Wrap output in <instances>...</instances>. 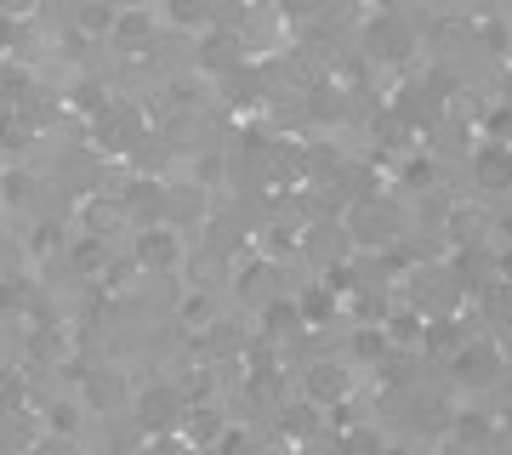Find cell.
Returning <instances> with one entry per match:
<instances>
[{"label": "cell", "mask_w": 512, "mask_h": 455, "mask_svg": "<svg viewBox=\"0 0 512 455\" xmlns=\"http://www.w3.org/2000/svg\"><path fill=\"white\" fill-rule=\"evenodd\" d=\"M308 399L313 404H342L348 399V370H342V364H313L308 370Z\"/></svg>", "instance_id": "cell-7"}, {"label": "cell", "mask_w": 512, "mask_h": 455, "mask_svg": "<svg viewBox=\"0 0 512 455\" xmlns=\"http://www.w3.org/2000/svg\"><path fill=\"white\" fill-rule=\"evenodd\" d=\"M325 285H330L336 296H348L353 285H359V279H353V268H348V262H336V268H325Z\"/></svg>", "instance_id": "cell-28"}, {"label": "cell", "mask_w": 512, "mask_h": 455, "mask_svg": "<svg viewBox=\"0 0 512 455\" xmlns=\"http://www.w3.org/2000/svg\"><path fill=\"white\" fill-rule=\"evenodd\" d=\"M18 302H23L18 285H0V308H18Z\"/></svg>", "instance_id": "cell-39"}, {"label": "cell", "mask_w": 512, "mask_h": 455, "mask_svg": "<svg viewBox=\"0 0 512 455\" xmlns=\"http://www.w3.org/2000/svg\"><path fill=\"white\" fill-rule=\"evenodd\" d=\"M46 427H52L57 438H69L74 427H80V410H74V404H57V410H46Z\"/></svg>", "instance_id": "cell-24"}, {"label": "cell", "mask_w": 512, "mask_h": 455, "mask_svg": "<svg viewBox=\"0 0 512 455\" xmlns=\"http://www.w3.org/2000/svg\"><path fill=\"white\" fill-rule=\"evenodd\" d=\"M171 421H177V393H148L143 399V427L148 433H165V427H171Z\"/></svg>", "instance_id": "cell-13"}, {"label": "cell", "mask_w": 512, "mask_h": 455, "mask_svg": "<svg viewBox=\"0 0 512 455\" xmlns=\"http://www.w3.org/2000/svg\"><path fill=\"white\" fill-rule=\"evenodd\" d=\"M456 438H473L478 444V438H490V421L478 416V410H467V416H456Z\"/></svg>", "instance_id": "cell-27"}, {"label": "cell", "mask_w": 512, "mask_h": 455, "mask_svg": "<svg viewBox=\"0 0 512 455\" xmlns=\"http://www.w3.org/2000/svg\"><path fill=\"white\" fill-rule=\"evenodd\" d=\"M456 342H461V330L450 325V319H433L427 336H421V347H433V353H439V347H456Z\"/></svg>", "instance_id": "cell-21"}, {"label": "cell", "mask_w": 512, "mask_h": 455, "mask_svg": "<svg viewBox=\"0 0 512 455\" xmlns=\"http://www.w3.org/2000/svg\"><path fill=\"white\" fill-rule=\"evenodd\" d=\"M18 46V23H12V12H0V52H12Z\"/></svg>", "instance_id": "cell-32"}, {"label": "cell", "mask_w": 512, "mask_h": 455, "mask_svg": "<svg viewBox=\"0 0 512 455\" xmlns=\"http://www.w3.org/2000/svg\"><path fill=\"white\" fill-rule=\"evenodd\" d=\"M399 114L416 126V120H433V97H421V86H404V97H399Z\"/></svg>", "instance_id": "cell-18"}, {"label": "cell", "mask_w": 512, "mask_h": 455, "mask_svg": "<svg viewBox=\"0 0 512 455\" xmlns=\"http://www.w3.org/2000/svg\"><path fill=\"white\" fill-rule=\"evenodd\" d=\"M507 131H512V109H495L490 114V137H501V143H507Z\"/></svg>", "instance_id": "cell-34"}, {"label": "cell", "mask_w": 512, "mask_h": 455, "mask_svg": "<svg viewBox=\"0 0 512 455\" xmlns=\"http://www.w3.org/2000/svg\"><path fill=\"white\" fill-rule=\"evenodd\" d=\"M393 211H387V205H353V239H359V245H393V234H399V228H393Z\"/></svg>", "instance_id": "cell-4"}, {"label": "cell", "mask_w": 512, "mask_h": 455, "mask_svg": "<svg viewBox=\"0 0 512 455\" xmlns=\"http://www.w3.org/2000/svg\"><path fill=\"white\" fill-rule=\"evenodd\" d=\"M148 35H154V18H148L143 6L120 12V23H114V46H120V52H143Z\"/></svg>", "instance_id": "cell-9"}, {"label": "cell", "mask_w": 512, "mask_h": 455, "mask_svg": "<svg viewBox=\"0 0 512 455\" xmlns=\"http://www.w3.org/2000/svg\"><path fill=\"white\" fill-rule=\"evenodd\" d=\"M222 86H228V97H234V103H245V109H251V103H262V80H256L245 63H239L234 74H222Z\"/></svg>", "instance_id": "cell-17"}, {"label": "cell", "mask_w": 512, "mask_h": 455, "mask_svg": "<svg viewBox=\"0 0 512 455\" xmlns=\"http://www.w3.org/2000/svg\"><path fill=\"white\" fill-rule=\"evenodd\" d=\"M114 23H120V12L109 0H80V29L86 35H114Z\"/></svg>", "instance_id": "cell-15"}, {"label": "cell", "mask_w": 512, "mask_h": 455, "mask_svg": "<svg viewBox=\"0 0 512 455\" xmlns=\"http://www.w3.org/2000/svg\"><path fill=\"white\" fill-rule=\"evenodd\" d=\"M239 63H245V52H239V35H228V29H211V35L200 40V69H205V74H234Z\"/></svg>", "instance_id": "cell-3"}, {"label": "cell", "mask_w": 512, "mask_h": 455, "mask_svg": "<svg viewBox=\"0 0 512 455\" xmlns=\"http://www.w3.org/2000/svg\"><path fill=\"white\" fill-rule=\"evenodd\" d=\"M222 433H228V427H222L217 410H194V416L183 421V438H188V444H217Z\"/></svg>", "instance_id": "cell-16"}, {"label": "cell", "mask_w": 512, "mask_h": 455, "mask_svg": "<svg viewBox=\"0 0 512 455\" xmlns=\"http://www.w3.org/2000/svg\"><path fill=\"white\" fill-rule=\"evenodd\" d=\"M387 347H393V336H387V325H365V330H353L348 353H353L359 364H376V359H387Z\"/></svg>", "instance_id": "cell-11"}, {"label": "cell", "mask_w": 512, "mask_h": 455, "mask_svg": "<svg viewBox=\"0 0 512 455\" xmlns=\"http://www.w3.org/2000/svg\"><path fill=\"white\" fill-rule=\"evenodd\" d=\"M387 336H393V347H421V336H427V313L421 308H399L393 319H382Z\"/></svg>", "instance_id": "cell-10"}, {"label": "cell", "mask_w": 512, "mask_h": 455, "mask_svg": "<svg viewBox=\"0 0 512 455\" xmlns=\"http://www.w3.org/2000/svg\"><path fill=\"white\" fill-rule=\"evenodd\" d=\"M126 205L137 211V217H160V188H154V182H137V188L126 194Z\"/></svg>", "instance_id": "cell-19"}, {"label": "cell", "mask_w": 512, "mask_h": 455, "mask_svg": "<svg viewBox=\"0 0 512 455\" xmlns=\"http://www.w3.org/2000/svg\"><path fill=\"white\" fill-rule=\"evenodd\" d=\"M86 393H92V404L114 410V404H126V376L120 370H97L92 382H86Z\"/></svg>", "instance_id": "cell-12"}, {"label": "cell", "mask_w": 512, "mask_h": 455, "mask_svg": "<svg viewBox=\"0 0 512 455\" xmlns=\"http://www.w3.org/2000/svg\"><path fill=\"white\" fill-rule=\"evenodd\" d=\"M177 256H183V245H177L171 228H160V222L143 228V239H137V262H143V268H171Z\"/></svg>", "instance_id": "cell-6"}, {"label": "cell", "mask_w": 512, "mask_h": 455, "mask_svg": "<svg viewBox=\"0 0 512 455\" xmlns=\"http://www.w3.org/2000/svg\"><path fill=\"white\" fill-rule=\"evenodd\" d=\"M410 40L416 35H410V23L404 18H376L370 23V52L376 57H404L410 52Z\"/></svg>", "instance_id": "cell-8"}, {"label": "cell", "mask_w": 512, "mask_h": 455, "mask_svg": "<svg viewBox=\"0 0 512 455\" xmlns=\"http://www.w3.org/2000/svg\"><path fill=\"white\" fill-rule=\"evenodd\" d=\"M279 12H285V18H308L313 0H279Z\"/></svg>", "instance_id": "cell-36"}, {"label": "cell", "mask_w": 512, "mask_h": 455, "mask_svg": "<svg viewBox=\"0 0 512 455\" xmlns=\"http://www.w3.org/2000/svg\"><path fill=\"white\" fill-rule=\"evenodd\" d=\"M171 18H177V23H200L205 18V0H171Z\"/></svg>", "instance_id": "cell-29"}, {"label": "cell", "mask_w": 512, "mask_h": 455, "mask_svg": "<svg viewBox=\"0 0 512 455\" xmlns=\"http://www.w3.org/2000/svg\"><path fill=\"white\" fill-rule=\"evenodd\" d=\"M0 137H6L12 148H23V143H29V126H23V120H6V126H0Z\"/></svg>", "instance_id": "cell-33"}, {"label": "cell", "mask_w": 512, "mask_h": 455, "mask_svg": "<svg viewBox=\"0 0 512 455\" xmlns=\"http://www.w3.org/2000/svg\"><path fill=\"white\" fill-rule=\"evenodd\" d=\"M217 450H222V455H251V438H245V433H222Z\"/></svg>", "instance_id": "cell-31"}, {"label": "cell", "mask_w": 512, "mask_h": 455, "mask_svg": "<svg viewBox=\"0 0 512 455\" xmlns=\"http://www.w3.org/2000/svg\"><path fill=\"white\" fill-rule=\"evenodd\" d=\"M29 182H35L29 171H6V177H0V200H6V205H23V200H29Z\"/></svg>", "instance_id": "cell-20"}, {"label": "cell", "mask_w": 512, "mask_h": 455, "mask_svg": "<svg viewBox=\"0 0 512 455\" xmlns=\"http://www.w3.org/2000/svg\"><path fill=\"white\" fill-rule=\"evenodd\" d=\"M484 40H490L495 52H507V29H501V23H484Z\"/></svg>", "instance_id": "cell-37"}, {"label": "cell", "mask_w": 512, "mask_h": 455, "mask_svg": "<svg viewBox=\"0 0 512 455\" xmlns=\"http://www.w3.org/2000/svg\"><path fill=\"white\" fill-rule=\"evenodd\" d=\"M302 325V313H296V302H268V336H279V330Z\"/></svg>", "instance_id": "cell-22"}, {"label": "cell", "mask_w": 512, "mask_h": 455, "mask_svg": "<svg viewBox=\"0 0 512 455\" xmlns=\"http://www.w3.org/2000/svg\"><path fill=\"white\" fill-rule=\"evenodd\" d=\"M501 376V347L495 342H461L456 347V382L461 387H490Z\"/></svg>", "instance_id": "cell-1"}, {"label": "cell", "mask_w": 512, "mask_h": 455, "mask_svg": "<svg viewBox=\"0 0 512 455\" xmlns=\"http://www.w3.org/2000/svg\"><path fill=\"white\" fill-rule=\"evenodd\" d=\"M97 131H103V126H97ZM126 131H131V114H126V109H114L109 131H103V137H109V148H126V143H131ZM103 137H97V143H103Z\"/></svg>", "instance_id": "cell-26"}, {"label": "cell", "mask_w": 512, "mask_h": 455, "mask_svg": "<svg viewBox=\"0 0 512 455\" xmlns=\"http://www.w3.org/2000/svg\"><path fill=\"white\" fill-rule=\"evenodd\" d=\"M348 450H353V455H382V450H376V438H365V433L348 438Z\"/></svg>", "instance_id": "cell-38"}, {"label": "cell", "mask_w": 512, "mask_h": 455, "mask_svg": "<svg viewBox=\"0 0 512 455\" xmlns=\"http://www.w3.org/2000/svg\"><path fill=\"white\" fill-rule=\"evenodd\" d=\"M387 455H410V450H387Z\"/></svg>", "instance_id": "cell-40"}, {"label": "cell", "mask_w": 512, "mask_h": 455, "mask_svg": "<svg viewBox=\"0 0 512 455\" xmlns=\"http://www.w3.org/2000/svg\"><path fill=\"white\" fill-rule=\"evenodd\" d=\"M404 182H410V188H427V182H433V160H410L404 165Z\"/></svg>", "instance_id": "cell-30"}, {"label": "cell", "mask_w": 512, "mask_h": 455, "mask_svg": "<svg viewBox=\"0 0 512 455\" xmlns=\"http://www.w3.org/2000/svg\"><path fill=\"white\" fill-rule=\"evenodd\" d=\"M23 86H29V74H23V69H12V74H0V91H6V97H18Z\"/></svg>", "instance_id": "cell-35"}, {"label": "cell", "mask_w": 512, "mask_h": 455, "mask_svg": "<svg viewBox=\"0 0 512 455\" xmlns=\"http://www.w3.org/2000/svg\"><path fill=\"white\" fill-rule=\"evenodd\" d=\"M279 433L285 438H313L319 433V404H291V410H285V416H279Z\"/></svg>", "instance_id": "cell-14"}, {"label": "cell", "mask_w": 512, "mask_h": 455, "mask_svg": "<svg viewBox=\"0 0 512 455\" xmlns=\"http://www.w3.org/2000/svg\"><path fill=\"white\" fill-rule=\"evenodd\" d=\"M296 313H302V325L325 330L330 319L342 313V296H336V291H330V285H325V279H319V285H308V291L296 296Z\"/></svg>", "instance_id": "cell-5"}, {"label": "cell", "mask_w": 512, "mask_h": 455, "mask_svg": "<svg viewBox=\"0 0 512 455\" xmlns=\"http://www.w3.org/2000/svg\"><path fill=\"white\" fill-rule=\"evenodd\" d=\"M74 109L103 114V109H109V97H103V86H97V80H86V86H74Z\"/></svg>", "instance_id": "cell-23"}, {"label": "cell", "mask_w": 512, "mask_h": 455, "mask_svg": "<svg viewBox=\"0 0 512 455\" xmlns=\"http://www.w3.org/2000/svg\"><path fill=\"white\" fill-rule=\"evenodd\" d=\"M473 177H478V188H490V194L512 188V143L484 137V143L473 148Z\"/></svg>", "instance_id": "cell-2"}, {"label": "cell", "mask_w": 512, "mask_h": 455, "mask_svg": "<svg viewBox=\"0 0 512 455\" xmlns=\"http://www.w3.org/2000/svg\"><path fill=\"white\" fill-rule=\"evenodd\" d=\"M183 325H188V330H205V325H211V296H188V302H183Z\"/></svg>", "instance_id": "cell-25"}]
</instances>
